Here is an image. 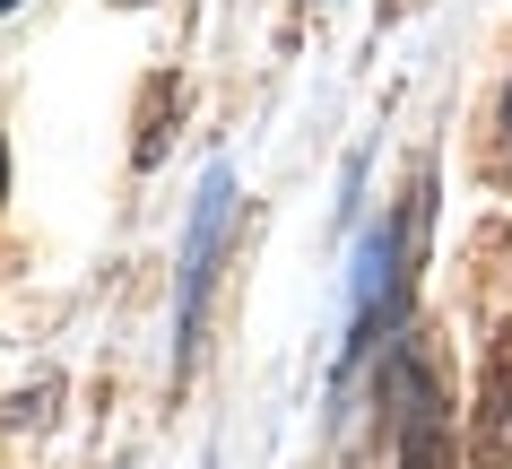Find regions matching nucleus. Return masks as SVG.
<instances>
[{
    "label": "nucleus",
    "instance_id": "f257e3e1",
    "mask_svg": "<svg viewBox=\"0 0 512 469\" xmlns=\"http://www.w3.org/2000/svg\"><path fill=\"white\" fill-rule=\"evenodd\" d=\"M478 452L495 469H512V348L495 357V374H486V409H478Z\"/></svg>",
    "mask_w": 512,
    "mask_h": 469
},
{
    "label": "nucleus",
    "instance_id": "f03ea898",
    "mask_svg": "<svg viewBox=\"0 0 512 469\" xmlns=\"http://www.w3.org/2000/svg\"><path fill=\"white\" fill-rule=\"evenodd\" d=\"M400 469H443V409H434L426 383L408 391V452H400Z\"/></svg>",
    "mask_w": 512,
    "mask_h": 469
},
{
    "label": "nucleus",
    "instance_id": "7ed1b4c3",
    "mask_svg": "<svg viewBox=\"0 0 512 469\" xmlns=\"http://www.w3.org/2000/svg\"><path fill=\"white\" fill-rule=\"evenodd\" d=\"M0 192H9V148H0Z\"/></svg>",
    "mask_w": 512,
    "mask_h": 469
},
{
    "label": "nucleus",
    "instance_id": "20e7f679",
    "mask_svg": "<svg viewBox=\"0 0 512 469\" xmlns=\"http://www.w3.org/2000/svg\"><path fill=\"white\" fill-rule=\"evenodd\" d=\"M504 131H512V87H504Z\"/></svg>",
    "mask_w": 512,
    "mask_h": 469
},
{
    "label": "nucleus",
    "instance_id": "39448f33",
    "mask_svg": "<svg viewBox=\"0 0 512 469\" xmlns=\"http://www.w3.org/2000/svg\"><path fill=\"white\" fill-rule=\"evenodd\" d=\"M0 9H18V0H0Z\"/></svg>",
    "mask_w": 512,
    "mask_h": 469
}]
</instances>
